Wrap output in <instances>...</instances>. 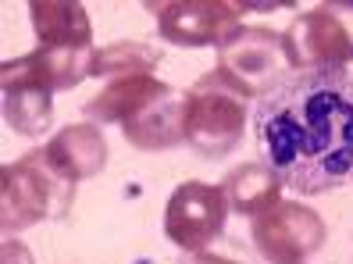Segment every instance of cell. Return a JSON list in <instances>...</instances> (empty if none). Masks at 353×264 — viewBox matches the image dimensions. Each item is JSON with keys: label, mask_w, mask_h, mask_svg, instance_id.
I'll list each match as a JSON object with an SVG mask.
<instances>
[{"label": "cell", "mask_w": 353, "mask_h": 264, "mask_svg": "<svg viewBox=\"0 0 353 264\" xmlns=\"http://www.w3.org/2000/svg\"><path fill=\"white\" fill-rule=\"evenodd\" d=\"M147 8L157 14L161 36L175 47H221L250 11V4L236 0H161Z\"/></svg>", "instance_id": "obj_6"}, {"label": "cell", "mask_w": 353, "mask_h": 264, "mask_svg": "<svg viewBox=\"0 0 353 264\" xmlns=\"http://www.w3.org/2000/svg\"><path fill=\"white\" fill-rule=\"evenodd\" d=\"M93 57H97L93 47H86V50L39 47L26 57L4 61V68H0V86H4V93H11V90H47V93L72 90L82 79L93 75Z\"/></svg>", "instance_id": "obj_9"}, {"label": "cell", "mask_w": 353, "mask_h": 264, "mask_svg": "<svg viewBox=\"0 0 353 264\" xmlns=\"http://www.w3.org/2000/svg\"><path fill=\"white\" fill-rule=\"evenodd\" d=\"M264 165L300 196L353 186V79L346 68L289 72L254 108Z\"/></svg>", "instance_id": "obj_1"}, {"label": "cell", "mask_w": 353, "mask_h": 264, "mask_svg": "<svg viewBox=\"0 0 353 264\" xmlns=\"http://www.w3.org/2000/svg\"><path fill=\"white\" fill-rule=\"evenodd\" d=\"M172 86L161 83L154 75H125V79H114L108 83V90L97 93L90 104H86V118L90 121H118L125 125L129 118H136L143 108H150L157 97H164Z\"/></svg>", "instance_id": "obj_12"}, {"label": "cell", "mask_w": 353, "mask_h": 264, "mask_svg": "<svg viewBox=\"0 0 353 264\" xmlns=\"http://www.w3.org/2000/svg\"><path fill=\"white\" fill-rule=\"evenodd\" d=\"M29 22L39 43L50 50H86L93 43L90 14L79 0H32Z\"/></svg>", "instance_id": "obj_11"}, {"label": "cell", "mask_w": 353, "mask_h": 264, "mask_svg": "<svg viewBox=\"0 0 353 264\" xmlns=\"http://www.w3.org/2000/svg\"><path fill=\"white\" fill-rule=\"evenodd\" d=\"M161 61V54L147 43H111L97 50L93 57V79L103 75H114V79H125V75H150L154 65Z\"/></svg>", "instance_id": "obj_16"}, {"label": "cell", "mask_w": 353, "mask_h": 264, "mask_svg": "<svg viewBox=\"0 0 353 264\" xmlns=\"http://www.w3.org/2000/svg\"><path fill=\"white\" fill-rule=\"evenodd\" d=\"M225 200L228 207L239 211V214H264L272 211L275 204H282L279 193H282V182L275 179V172L268 165H239L236 172H228L225 179Z\"/></svg>", "instance_id": "obj_14"}, {"label": "cell", "mask_w": 353, "mask_h": 264, "mask_svg": "<svg viewBox=\"0 0 353 264\" xmlns=\"http://www.w3.org/2000/svg\"><path fill=\"white\" fill-rule=\"evenodd\" d=\"M0 264H36L26 243L18 239H4V250H0Z\"/></svg>", "instance_id": "obj_17"}, {"label": "cell", "mask_w": 353, "mask_h": 264, "mask_svg": "<svg viewBox=\"0 0 353 264\" xmlns=\"http://www.w3.org/2000/svg\"><path fill=\"white\" fill-rule=\"evenodd\" d=\"M282 43L293 72L346 68L353 61V4H318L296 14Z\"/></svg>", "instance_id": "obj_4"}, {"label": "cell", "mask_w": 353, "mask_h": 264, "mask_svg": "<svg viewBox=\"0 0 353 264\" xmlns=\"http://www.w3.org/2000/svg\"><path fill=\"white\" fill-rule=\"evenodd\" d=\"M243 93L214 68L185 93V143L200 157H225L236 150L246 129V104Z\"/></svg>", "instance_id": "obj_3"}, {"label": "cell", "mask_w": 353, "mask_h": 264, "mask_svg": "<svg viewBox=\"0 0 353 264\" xmlns=\"http://www.w3.org/2000/svg\"><path fill=\"white\" fill-rule=\"evenodd\" d=\"M125 143L136 150H172L185 139V97L168 90L157 97L150 108H143L136 118H129L121 125Z\"/></svg>", "instance_id": "obj_10"}, {"label": "cell", "mask_w": 353, "mask_h": 264, "mask_svg": "<svg viewBox=\"0 0 353 264\" xmlns=\"http://www.w3.org/2000/svg\"><path fill=\"white\" fill-rule=\"evenodd\" d=\"M182 264H236V261L218 257V254H207V250H196V254H185Z\"/></svg>", "instance_id": "obj_18"}, {"label": "cell", "mask_w": 353, "mask_h": 264, "mask_svg": "<svg viewBox=\"0 0 353 264\" xmlns=\"http://www.w3.org/2000/svg\"><path fill=\"white\" fill-rule=\"evenodd\" d=\"M228 200L221 186H207V182H182L168 196L164 207V236L185 254L207 250L221 236L225 218H228Z\"/></svg>", "instance_id": "obj_8"}, {"label": "cell", "mask_w": 353, "mask_h": 264, "mask_svg": "<svg viewBox=\"0 0 353 264\" xmlns=\"http://www.w3.org/2000/svg\"><path fill=\"white\" fill-rule=\"evenodd\" d=\"M289 57L282 32L261 26H239L218 47V72L232 83L243 97H264L289 75Z\"/></svg>", "instance_id": "obj_5"}, {"label": "cell", "mask_w": 353, "mask_h": 264, "mask_svg": "<svg viewBox=\"0 0 353 264\" xmlns=\"http://www.w3.org/2000/svg\"><path fill=\"white\" fill-rule=\"evenodd\" d=\"M47 154L54 157V165L65 175H72L75 182L100 175L103 165H108V143H103V132L93 125V121L61 129L47 143Z\"/></svg>", "instance_id": "obj_13"}, {"label": "cell", "mask_w": 353, "mask_h": 264, "mask_svg": "<svg viewBox=\"0 0 353 264\" xmlns=\"http://www.w3.org/2000/svg\"><path fill=\"white\" fill-rule=\"evenodd\" d=\"M54 118V93L47 90H11L4 93V121L18 136H39Z\"/></svg>", "instance_id": "obj_15"}, {"label": "cell", "mask_w": 353, "mask_h": 264, "mask_svg": "<svg viewBox=\"0 0 353 264\" xmlns=\"http://www.w3.org/2000/svg\"><path fill=\"white\" fill-rule=\"evenodd\" d=\"M72 200H75V179L54 165L47 147L29 150L14 165L0 168V207H4L8 239L36 225V221L68 214Z\"/></svg>", "instance_id": "obj_2"}, {"label": "cell", "mask_w": 353, "mask_h": 264, "mask_svg": "<svg viewBox=\"0 0 353 264\" xmlns=\"http://www.w3.org/2000/svg\"><path fill=\"white\" fill-rule=\"evenodd\" d=\"M328 229L318 211L303 204H275L254 218V247L268 264H303L321 250Z\"/></svg>", "instance_id": "obj_7"}]
</instances>
